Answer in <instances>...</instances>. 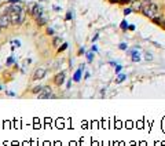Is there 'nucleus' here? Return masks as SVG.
<instances>
[{
	"label": "nucleus",
	"instance_id": "1",
	"mask_svg": "<svg viewBox=\"0 0 165 146\" xmlns=\"http://www.w3.org/2000/svg\"><path fill=\"white\" fill-rule=\"evenodd\" d=\"M142 13L146 15V17H149V18H156V17H158V14H160V9H158V6L154 4V3H152L150 0L149 1H144L142 6Z\"/></svg>",
	"mask_w": 165,
	"mask_h": 146
},
{
	"label": "nucleus",
	"instance_id": "2",
	"mask_svg": "<svg viewBox=\"0 0 165 146\" xmlns=\"http://www.w3.org/2000/svg\"><path fill=\"white\" fill-rule=\"evenodd\" d=\"M7 14L10 15L11 25H19V23H21V17H19V13H17V11H11V10H7Z\"/></svg>",
	"mask_w": 165,
	"mask_h": 146
},
{
	"label": "nucleus",
	"instance_id": "3",
	"mask_svg": "<svg viewBox=\"0 0 165 146\" xmlns=\"http://www.w3.org/2000/svg\"><path fill=\"white\" fill-rule=\"evenodd\" d=\"M10 25H11V21H10L8 14H3V15H0V26L1 28H8Z\"/></svg>",
	"mask_w": 165,
	"mask_h": 146
},
{
	"label": "nucleus",
	"instance_id": "4",
	"mask_svg": "<svg viewBox=\"0 0 165 146\" xmlns=\"http://www.w3.org/2000/svg\"><path fill=\"white\" fill-rule=\"evenodd\" d=\"M39 98H54V95L51 94V88L50 87L41 88V91L39 92Z\"/></svg>",
	"mask_w": 165,
	"mask_h": 146
},
{
	"label": "nucleus",
	"instance_id": "5",
	"mask_svg": "<svg viewBox=\"0 0 165 146\" xmlns=\"http://www.w3.org/2000/svg\"><path fill=\"white\" fill-rule=\"evenodd\" d=\"M44 74H45V69L44 68H39L35 72V74H33V80H40V79L44 77Z\"/></svg>",
	"mask_w": 165,
	"mask_h": 146
},
{
	"label": "nucleus",
	"instance_id": "6",
	"mask_svg": "<svg viewBox=\"0 0 165 146\" xmlns=\"http://www.w3.org/2000/svg\"><path fill=\"white\" fill-rule=\"evenodd\" d=\"M65 82V73H59L58 76H57V77H55V83H57V84H58V86H61V84H62V83Z\"/></svg>",
	"mask_w": 165,
	"mask_h": 146
},
{
	"label": "nucleus",
	"instance_id": "7",
	"mask_svg": "<svg viewBox=\"0 0 165 146\" xmlns=\"http://www.w3.org/2000/svg\"><path fill=\"white\" fill-rule=\"evenodd\" d=\"M8 10H11V11H17V13H21L23 9H22V6L19 4V3H18V4L17 3H13V6H11Z\"/></svg>",
	"mask_w": 165,
	"mask_h": 146
},
{
	"label": "nucleus",
	"instance_id": "8",
	"mask_svg": "<svg viewBox=\"0 0 165 146\" xmlns=\"http://www.w3.org/2000/svg\"><path fill=\"white\" fill-rule=\"evenodd\" d=\"M36 21H37V25H45V22H47V18H45V15L43 14V15H40L39 18H36Z\"/></svg>",
	"mask_w": 165,
	"mask_h": 146
},
{
	"label": "nucleus",
	"instance_id": "9",
	"mask_svg": "<svg viewBox=\"0 0 165 146\" xmlns=\"http://www.w3.org/2000/svg\"><path fill=\"white\" fill-rule=\"evenodd\" d=\"M142 6H143L142 1H134V4H132V10H134V11H139V10H142Z\"/></svg>",
	"mask_w": 165,
	"mask_h": 146
},
{
	"label": "nucleus",
	"instance_id": "10",
	"mask_svg": "<svg viewBox=\"0 0 165 146\" xmlns=\"http://www.w3.org/2000/svg\"><path fill=\"white\" fill-rule=\"evenodd\" d=\"M83 68H84V66H81V68L79 69V70H77L76 73H74V76H73V80H74V82H79V80H80V77H81V72H83Z\"/></svg>",
	"mask_w": 165,
	"mask_h": 146
},
{
	"label": "nucleus",
	"instance_id": "11",
	"mask_svg": "<svg viewBox=\"0 0 165 146\" xmlns=\"http://www.w3.org/2000/svg\"><path fill=\"white\" fill-rule=\"evenodd\" d=\"M131 55H132V61H134V62L140 61V57H139V54L136 52V51H131Z\"/></svg>",
	"mask_w": 165,
	"mask_h": 146
},
{
	"label": "nucleus",
	"instance_id": "12",
	"mask_svg": "<svg viewBox=\"0 0 165 146\" xmlns=\"http://www.w3.org/2000/svg\"><path fill=\"white\" fill-rule=\"evenodd\" d=\"M61 41H62V40H61L59 37H55V39H54V43H52V44H54V46H58Z\"/></svg>",
	"mask_w": 165,
	"mask_h": 146
},
{
	"label": "nucleus",
	"instance_id": "13",
	"mask_svg": "<svg viewBox=\"0 0 165 146\" xmlns=\"http://www.w3.org/2000/svg\"><path fill=\"white\" fill-rule=\"evenodd\" d=\"M124 79H125V76H124V74H118V77H117V80H116V82H117V83H121V82H123V80H124Z\"/></svg>",
	"mask_w": 165,
	"mask_h": 146
},
{
	"label": "nucleus",
	"instance_id": "14",
	"mask_svg": "<svg viewBox=\"0 0 165 146\" xmlns=\"http://www.w3.org/2000/svg\"><path fill=\"white\" fill-rule=\"evenodd\" d=\"M41 88H43V87H40V86H39V87H35V88H33L32 91L35 92V94H37V92H40V91H41Z\"/></svg>",
	"mask_w": 165,
	"mask_h": 146
},
{
	"label": "nucleus",
	"instance_id": "15",
	"mask_svg": "<svg viewBox=\"0 0 165 146\" xmlns=\"http://www.w3.org/2000/svg\"><path fill=\"white\" fill-rule=\"evenodd\" d=\"M127 28H128V23H127V21H123V22H121V29H127Z\"/></svg>",
	"mask_w": 165,
	"mask_h": 146
},
{
	"label": "nucleus",
	"instance_id": "16",
	"mask_svg": "<svg viewBox=\"0 0 165 146\" xmlns=\"http://www.w3.org/2000/svg\"><path fill=\"white\" fill-rule=\"evenodd\" d=\"M130 1H132V0H118L120 4H127V3H130Z\"/></svg>",
	"mask_w": 165,
	"mask_h": 146
},
{
	"label": "nucleus",
	"instance_id": "17",
	"mask_svg": "<svg viewBox=\"0 0 165 146\" xmlns=\"http://www.w3.org/2000/svg\"><path fill=\"white\" fill-rule=\"evenodd\" d=\"M120 50H127V44L125 43H121L120 44Z\"/></svg>",
	"mask_w": 165,
	"mask_h": 146
},
{
	"label": "nucleus",
	"instance_id": "18",
	"mask_svg": "<svg viewBox=\"0 0 165 146\" xmlns=\"http://www.w3.org/2000/svg\"><path fill=\"white\" fill-rule=\"evenodd\" d=\"M66 47H67V44H62V47H59V52H61V51H63V50H66Z\"/></svg>",
	"mask_w": 165,
	"mask_h": 146
},
{
	"label": "nucleus",
	"instance_id": "19",
	"mask_svg": "<svg viewBox=\"0 0 165 146\" xmlns=\"http://www.w3.org/2000/svg\"><path fill=\"white\" fill-rule=\"evenodd\" d=\"M131 11H132V9H125L124 10V14H125V15H128V14H131Z\"/></svg>",
	"mask_w": 165,
	"mask_h": 146
},
{
	"label": "nucleus",
	"instance_id": "20",
	"mask_svg": "<svg viewBox=\"0 0 165 146\" xmlns=\"http://www.w3.org/2000/svg\"><path fill=\"white\" fill-rule=\"evenodd\" d=\"M87 58H88V62H91V61H92V54H91V52L87 54Z\"/></svg>",
	"mask_w": 165,
	"mask_h": 146
},
{
	"label": "nucleus",
	"instance_id": "21",
	"mask_svg": "<svg viewBox=\"0 0 165 146\" xmlns=\"http://www.w3.org/2000/svg\"><path fill=\"white\" fill-rule=\"evenodd\" d=\"M47 33H48V35H54V29L48 28V29H47Z\"/></svg>",
	"mask_w": 165,
	"mask_h": 146
},
{
	"label": "nucleus",
	"instance_id": "22",
	"mask_svg": "<svg viewBox=\"0 0 165 146\" xmlns=\"http://www.w3.org/2000/svg\"><path fill=\"white\" fill-rule=\"evenodd\" d=\"M14 62V58H8V61H7V65H11Z\"/></svg>",
	"mask_w": 165,
	"mask_h": 146
},
{
	"label": "nucleus",
	"instance_id": "23",
	"mask_svg": "<svg viewBox=\"0 0 165 146\" xmlns=\"http://www.w3.org/2000/svg\"><path fill=\"white\" fill-rule=\"evenodd\" d=\"M70 18H72V14H70V11H69V13L66 14V19H67V21H69V19H70Z\"/></svg>",
	"mask_w": 165,
	"mask_h": 146
},
{
	"label": "nucleus",
	"instance_id": "24",
	"mask_svg": "<svg viewBox=\"0 0 165 146\" xmlns=\"http://www.w3.org/2000/svg\"><path fill=\"white\" fill-rule=\"evenodd\" d=\"M120 70H121V66H120V65H117V66H116V73H118Z\"/></svg>",
	"mask_w": 165,
	"mask_h": 146
},
{
	"label": "nucleus",
	"instance_id": "25",
	"mask_svg": "<svg viewBox=\"0 0 165 146\" xmlns=\"http://www.w3.org/2000/svg\"><path fill=\"white\" fill-rule=\"evenodd\" d=\"M152 58H153V57H152V54H146V60H149V61H150V60H152Z\"/></svg>",
	"mask_w": 165,
	"mask_h": 146
},
{
	"label": "nucleus",
	"instance_id": "26",
	"mask_svg": "<svg viewBox=\"0 0 165 146\" xmlns=\"http://www.w3.org/2000/svg\"><path fill=\"white\" fill-rule=\"evenodd\" d=\"M13 44H14V46H19V41H13Z\"/></svg>",
	"mask_w": 165,
	"mask_h": 146
},
{
	"label": "nucleus",
	"instance_id": "27",
	"mask_svg": "<svg viewBox=\"0 0 165 146\" xmlns=\"http://www.w3.org/2000/svg\"><path fill=\"white\" fill-rule=\"evenodd\" d=\"M18 1H19V0H10V3H11V4H13V3H18Z\"/></svg>",
	"mask_w": 165,
	"mask_h": 146
},
{
	"label": "nucleus",
	"instance_id": "28",
	"mask_svg": "<svg viewBox=\"0 0 165 146\" xmlns=\"http://www.w3.org/2000/svg\"><path fill=\"white\" fill-rule=\"evenodd\" d=\"M112 3H118V0H110Z\"/></svg>",
	"mask_w": 165,
	"mask_h": 146
},
{
	"label": "nucleus",
	"instance_id": "29",
	"mask_svg": "<svg viewBox=\"0 0 165 146\" xmlns=\"http://www.w3.org/2000/svg\"><path fill=\"white\" fill-rule=\"evenodd\" d=\"M161 25H162V26L165 28V21H162V22H161Z\"/></svg>",
	"mask_w": 165,
	"mask_h": 146
},
{
	"label": "nucleus",
	"instance_id": "30",
	"mask_svg": "<svg viewBox=\"0 0 165 146\" xmlns=\"http://www.w3.org/2000/svg\"><path fill=\"white\" fill-rule=\"evenodd\" d=\"M1 29H3V28H1V26H0V32H1Z\"/></svg>",
	"mask_w": 165,
	"mask_h": 146
},
{
	"label": "nucleus",
	"instance_id": "31",
	"mask_svg": "<svg viewBox=\"0 0 165 146\" xmlns=\"http://www.w3.org/2000/svg\"><path fill=\"white\" fill-rule=\"evenodd\" d=\"M0 90H1V87H0Z\"/></svg>",
	"mask_w": 165,
	"mask_h": 146
}]
</instances>
